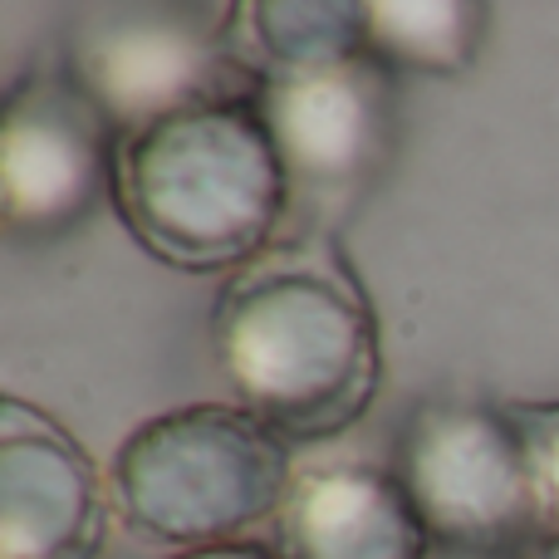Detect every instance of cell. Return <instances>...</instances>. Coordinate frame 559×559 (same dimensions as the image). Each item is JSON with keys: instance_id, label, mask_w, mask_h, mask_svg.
<instances>
[{"instance_id": "6da1fadb", "label": "cell", "mask_w": 559, "mask_h": 559, "mask_svg": "<svg viewBox=\"0 0 559 559\" xmlns=\"http://www.w3.org/2000/svg\"><path fill=\"white\" fill-rule=\"evenodd\" d=\"M212 354L236 403L285 442H329L383 388V329L334 236H280L222 280Z\"/></svg>"}, {"instance_id": "7a4b0ae2", "label": "cell", "mask_w": 559, "mask_h": 559, "mask_svg": "<svg viewBox=\"0 0 559 559\" xmlns=\"http://www.w3.org/2000/svg\"><path fill=\"white\" fill-rule=\"evenodd\" d=\"M295 187L255 98H212L118 138L114 206L153 261L231 275L280 241Z\"/></svg>"}, {"instance_id": "3957f363", "label": "cell", "mask_w": 559, "mask_h": 559, "mask_svg": "<svg viewBox=\"0 0 559 559\" xmlns=\"http://www.w3.org/2000/svg\"><path fill=\"white\" fill-rule=\"evenodd\" d=\"M295 486L289 442L241 403H187L138 423L108 462L114 521L167 550L236 545L275 525Z\"/></svg>"}, {"instance_id": "277c9868", "label": "cell", "mask_w": 559, "mask_h": 559, "mask_svg": "<svg viewBox=\"0 0 559 559\" xmlns=\"http://www.w3.org/2000/svg\"><path fill=\"white\" fill-rule=\"evenodd\" d=\"M59 69L104 108L118 138L212 98H255L231 49V5H84Z\"/></svg>"}, {"instance_id": "5b68a950", "label": "cell", "mask_w": 559, "mask_h": 559, "mask_svg": "<svg viewBox=\"0 0 559 559\" xmlns=\"http://www.w3.org/2000/svg\"><path fill=\"white\" fill-rule=\"evenodd\" d=\"M393 472L442 550L521 559L545 540L531 452L506 407L466 397L417 403Z\"/></svg>"}, {"instance_id": "8992f818", "label": "cell", "mask_w": 559, "mask_h": 559, "mask_svg": "<svg viewBox=\"0 0 559 559\" xmlns=\"http://www.w3.org/2000/svg\"><path fill=\"white\" fill-rule=\"evenodd\" d=\"M118 128L64 74L39 69L5 88L0 104V222L10 236L49 241L114 197Z\"/></svg>"}, {"instance_id": "52a82bcc", "label": "cell", "mask_w": 559, "mask_h": 559, "mask_svg": "<svg viewBox=\"0 0 559 559\" xmlns=\"http://www.w3.org/2000/svg\"><path fill=\"white\" fill-rule=\"evenodd\" d=\"M255 108L271 128L295 197L364 192L397 147V74L373 55L265 79L255 88Z\"/></svg>"}, {"instance_id": "ba28073f", "label": "cell", "mask_w": 559, "mask_h": 559, "mask_svg": "<svg viewBox=\"0 0 559 559\" xmlns=\"http://www.w3.org/2000/svg\"><path fill=\"white\" fill-rule=\"evenodd\" d=\"M114 491L108 472L55 413L0 397V559H98Z\"/></svg>"}, {"instance_id": "9c48e42d", "label": "cell", "mask_w": 559, "mask_h": 559, "mask_svg": "<svg viewBox=\"0 0 559 559\" xmlns=\"http://www.w3.org/2000/svg\"><path fill=\"white\" fill-rule=\"evenodd\" d=\"M423 525L393 466L334 462L295 476L275 515L280 559H432Z\"/></svg>"}, {"instance_id": "30bf717a", "label": "cell", "mask_w": 559, "mask_h": 559, "mask_svg": "<svg viewBox=\"0 0 559 559\" xmlns=\"http://www.w3.org/2000/svg\"><path fill=\"white\" fill-rule=\"evenodd\" d=\"M231 49L251 84L368 55L364 0H246L231 5Z\"/></svg>"}, {"instance_id": "8fae6325", "label": "cell", "mask_w": 559, "mask_h": 559, "mask_svg": "<svg viewBox=\"0 0 559 559\" xmlns=\"http://www.w3.org/2000/svg\"><path fill=\"white\" fill-rule=\"evenodd\" d=\"M491 35L481 0H364L368 55L393 74L456 79L476 69Z\"/></svg>"}, {"instance_id": "7c38bea8", "label": "cell", "mask_w": 559, "mask_h": 559, "mask_svg": "<svg viewBox=\"0 0 559 559\" xmlns=\"http://www.w3.org/2000/svg\"><path fill=\"white\" fill-rule=\"evenodd\" d=\"M506 413L515 417L531 452L535 491H540V531L545 540H559V397H521L506 403Z\"/></svg>"}, {"instance_id": "4fadbf2b", "label": "cell", "mask_w": 559, "mask_h": 559, "mask_svg": "<svg viewBox=\"0 0 559 559\" xmlns=\"http://www.w3.org/2000/svg\"><path fill=\"white\" fill-rule=\"evenodd\" d=\"M173 559H280L275 545H251V540H236V545H206V550H187Z\"/></svg>"}, {"instance_id": "5bb4252c", "label": "cell", "mask_w": 559, "mask_h": 559, "mask_svg": "<svg viewBox=\"0 0 559 559\" xmlns=\"http://www.w3.org/2000/svg\"><path fill=\"white\" fill-rule=\"evenodd\" d=\"M521 559H559V540H540V545H531Z\"/></svg>"}, {"instance_id": "9a60e30c", "label": "cell", "mask_w": 559, "mask_h": 559, "mask_svg": "<svg viewBox=\"0 0 559 559\" xmlns=\"http://www.w3.org/2000/svg\"><path fill=\"white\" fill-rule=\"evenodd\" d=\"M432 559H506V555H472V550H442V545H437Z\"/></svg>"}]
</instances>
